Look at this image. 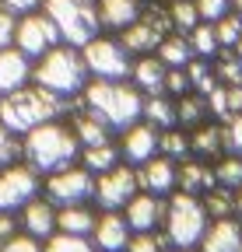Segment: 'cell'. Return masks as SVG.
Instances as JSON below:
<instances>
[{
    "label": "cell",
    "instance_id": "50",
    "mask_svg": "<svg viewBox=\"0 0 242 252\" xmlns=\"http://www.w3.org/2000/svg\"><path fill=\"white\" fill-rule=\"evenodd\" d=\"M232 49H235V56H239V60H242V35H239V42H235V46H232Z\"/></svg>",
    "mask_w": 242,
    "mask_h": 252
},
{
    "label": "cell",
    "instance_id": "48",
    "mask_svg": "<svg viewBox=\"0 0 242 252\" xmlns=\"http://www.w3.org/2000/svg\"><path fill=\"white\" fill-rule=\"evenodd\" d=\"M18 235V220H14V214L11 210H0V245H4L7 238H14Z\"/></svg>",
    "mask_w": 242,
    "mask_h": 252
},
{
    "label": "cell",
    "instance_id": "7",
    "mask_svg": "<svg viewBox=\"0 0 242 252\" xmlns=\"http://www.w3.org/2000/svg\"><path fill=\"white\" fill-rule=\"evenodd\" d=\"M81 56H84L88 74L99 77V81H127V77H130V67H134L130 53L123 49V42H119V39H102V35H95L88 46H81Z\"/></svg>",
    "mask_w": 242,
    "mask_h": 252
},
{
    "label": "cell",
    "instance_id": "22",
    "mask_svg": "<svg viewBox=\"0 0 242 252\" xmlns=\"http://www.w3.org/2000/svg\"><path fill=\"white\" fill-rule=\"evenodd\" d=\"M162 39H165V35H162L155 25H147L144 18H137L130 28L119 32V42H123V49H127V53H140V56L155 53V49L162 46Z\"/></svg>",
    "mask_w": 242,
    "mask_h": 252
},
{
    "label": "cell",
    "instance_id": "5",
    "mask_svg": "<svg viewBox=\"0 0 242 252\" xmlns=\"http://www.w3.org/2000/svg\"><path fill=\"white\" fill-rule=\"evenodd\" d=\"M42 11L53 18L64 46L81 49L102 32L99 11H95V4H88V0H42Z\"/></svg>",
    "mask_w": 242,
    "mask_h": 252
},
{
    "label": "cell",
    "instance_id": "8",
    "mask_svg": "<svg viewBox=\"0 0 242 252\" xmlns=\"http://www.w3.org/2000/svg\"><path fill=\"white\" fill-rule=\"evenodd\" d=\"M46 200H53L56 207H70V203H88V200H95V175L88 172L84 165H67V168H60L53 172L46 182Z\"/></svg>",
    "mask_w": 242,
    "mask_h": 252
},
{
    "label": "cell",
    "instance_id": "52",
    "mask_svg": "<svg viewBox=\"0 0 242 252\" xmlns=\"http://www.w3.org/2000/svg\"><path fill=\"white\" fill-rule=\"evenodd\" d=\"M88 4H99V0H88Z\"/></svg>",
    "mask_w": 242,
    "mask_h": 252
},
{
    "label": "cell",
    "instance_id": "44",
    "mask_svg": "<svg viewBox=\"0 0 242 252\" xmlns=\"http://www.w3.org/2000/svg\"><path fill=\"white\" fill-rule=\"evenodd\" d=\"M0 252H42V245H39V238H32V235H14V238H7L4 245H0Z\"/></svg>",
    "mask_w": 242,
    "mask_h": 252
},
{
    "label": "cell",
    "instance_id": "6",
    "mask_svg": "<svg viewBox=\"0 0 242 252\" xmlns=\"http://www.w3.org/2000/svg\"><path fill=\"white\" fill-rule=\"evenodd\" d=\"M165 228H169V242L179 249H193L204 231H207V210L197 196L190 193H175L165 207Z\"/></svg>",
    "mask_w": 242,
    "mask_h": 252
},
{
    "label": "cell",
    "instance_id": "10",
    "mask_svg": "<svg viewBox=\"0 0 242 252\" xmlns=\"http://www.w3.org/2000/svg\"><path fill=\"white\" fill-rule=\"evenodd\" d=\"M42 189V179L35 168H28L21 161L14 165H4L0 168V210H21L28 200H35Z\"/></svg>",
    "mask_w": 242,
    "mask_h": 252
},
{
    "label": "cell",
    "instance_id": "36",
    "mask_svg": "<svg viewBox=\"0 0 242 252\" xmlns=\"http://www.w3.org/2000/svg\"><path fill=\"white\" fill-rule=\"evenodd\" d=\"M14 161H21V137L0 123V168L14 165Z\"/></svg>",
    "mask_w": 242,
    "mask_h": 252
},
{
    "label": "cell",
    "instance_id": "46",
    "mask_svg": "<svg viewBox=\"0 0 242 252\" xmlns=\"http://www.w3.org/2000/svg\"><path fill=\"white\" fill-rule=\"evenodd\" d=\"M14 28H18V18H14L11 11L0 7V49L14 46Z\"/></svg>",
    "mask_w": 242,
    "mask_h": 252
},
{
    "label": "cell",
    "instance_id": "42",
    "mask_svg": "<svg viewBox=\"0 0 242 252\" xmlns=\"http://www.w3.org/2000/svg\"><path fill=\"white\" fill-rule=\"evenodd\" d=\"M193 4H197V14H200V21H210V25H214L218 18H225V14H228L232 0H193Z\"/></svg>",
    "mask_w": 242,
    "mask_h": 252
},
{
    "label": "cell",
    "instance_id": "27",
    "mask_svg": "<svg viewBox=\"0 0 242 252\" xmlns=\"http://www.w3.org/2000/svg\"><path fill=\"white\" fill-rule=\"evenodd\" d=\"M140 119H147L155 130H172V126H175V105L165 98V94H151V98L144 102Z\"/></svg>",
    "mask_w": 242,
    "mask_h": 252
},
{
    "label": "cell",
    "instance_id": "45",
    "mask_svg": "<svg viewBox=\"0 0 242 252\" xmlns=\"http://www.w3.org/2000/svg\"><path fill=\"white\" fill-rule=\"evenodd\" d=\"M165 91H172V94H186V91H190V77H186V67H169V77H165Z\"/></svg>",
    "mask_w": 242,
    "mask_h": 252
},
{
    "label": "cell",
    "instance_id": "3",
    "mask_svg": "<svg viewBox=\"0 0 242 252\" xmlns=\"http://www.w3.org/2000/svg\"><path fill=\"white\" fill-rule=\"evenodd\" d=\"M81 105L88 112H95L109 130H119L123 133L127 126H134L144 112V98H140V91L127 81H92V84H84L81 91Z\"/></svg>",
    "mask_w": 242,
    "mask_h": 252
},
{
    "label": "cell",
    "instance_id": "54",
    "mask_svg": "<svg viewBox=\"0 0 242 252\" xmlns=\"http://www.w3.org/2000/svg\"><path fill=\"white\" fill-rule=\"evenodd\" d=\"M239 252H242V249H239Z\"/></svg>",
    "mask_w": 242,
    "mask_h": 252
},
{
    "label": "cell",
    "instance_id": "17",
    "mask_svg": "<svg viewBox=\"0 0 242 252\" xmlns=\"http://www.w3.org/2000/svg\"><path fill=\"white\" fill-rule=\"evenodd\" d=\"M95 245L102 252H123L130 245V224H127V217H119V214H102L95 220Z\"/></svg>",
    "mask_w": 242,
    "mask_h": 252
},
{
    "label": "cell",
    "instance_id": "9",
    "mask_svg": "<svg viewBox=\"0 0 242 252\" xmlns=\"http://www.w3.org/2000/svg\"><path fill=\"white\" fill-rule=\"evenodd\" d=\"M64 39H60V32L53 25V18L46 11H32V14H25L18 18V28H14V46L28 56V60H39L46 56L53 46H60Z\"/></svg>",
    "mask_w": 242,
    "mask_h": 252
},
{
    "label": "cell",
    "instance_id": "47",
    "mask_svg": "<svg viewBox=\"0 0 242 252\" xmlns=\"http://www.w3.org/2000/svg\"><path fill=\"white\" fill-rule=\"evenodd\" d=\"M0 7H4V11H11L14 18H25V14L39 11V7H42V0H0Z\"/></svg>",
    "mask_w": 242,
    "mask_h": 252
},
{
    "label": "cell",
    "instance_id": "19",
    "mask_svg": "<svg viewBox=\"0 0 242 252\" xmlns=\"http://www.w3.org/2000/svg\"><path fill=\"white\" fill-rule=\"evenodd\" d=\"M95 11H99V25L102 28L123 32V28H130L140 18L144 7H140V0H99Z\"/></svg>",
    "mask_w": 242,
    "mask_h": 252
},
{
    "label": "cell",
    "instance_id": "33",
    "mask_svg": "<svg viewBox=\"0 0 242 252\" xmlns=\"http://www.w3.org/2000/svg\"><path fill=\"white\" fill-rule=\"evenodd\" d=\"M169 18H172V28H179V35H186L200 25V14H197V4L193 0H175L169 7Z\"/></svg>",
    "mask_w": 242,
    "mask_h": 252
},
{
    "label": "cell",
    "instance_id": "53",
    "mask_svg": "<svg viewBox=\"0 0 242 252\" xmlns=\"http://www.w3.org/2000/svg\"><path fill=\"white\" fill-rule=\"evenodd\" d=\"M183 252H190V249H183Z\"/></svg>",
    "mask_w": 242,
    "mask_h": 252
},
{
    "label": "cell",
    "instance_id": "30",
    "mask_svg": "<svg viewBox=\"0 0 242 252\" xmlns=\"http://www.w3.org/2000/svg\"><path fill=\"white\" fill-rule=\"evenodd\" d=\"M190 46H193V56L200 60H210L221 46H218V35H214V25L210 21H200L193 32H190Z\"/></svg>",
    "mask_w": 242,
    "mask_h": 252
},
{
    "label": "cell",
    "instance_id": "12",
    "mask_svg": "<svg viewBox=\"0 0 242 252\" xmlns=\"http://www.w3.org/2000/svg\"><path fill=\"white\" fill-rule=\"evenodd\" d=\"M158 130L151 123H134L123 130V137H119V154H123V161L130 165H144L151 161V158L158 154Z\"/></svg>",
    "mask_w": 242,
    "mask_h": 252
},
{
    "label": "cell",
    "instance_id": "37",
    "mask_svg": "<svg viewBox=\"0 0 242 252\" xmlns=\"http://www.w3.org/2000/svg\"><path fill=\"white\" fill-rule=\"evenodd\" d=\"M214 179L218 186H228V189H242V158H225V161L214 168Z\"/></svg>",
    "mask_w": 242,
    "mask_h": 252
},
{
    "label": "cell",
    "instance_id": "23",
    "mask_svg": "<svg viewBox=\"0 0 242 252\" xmlns=\"http://www.w3.org/2000/svg\"><path fill=\"white\" fill-rule=\"evenodd\" d=\"M175 186H179V193L200 196L207 189H214L218 179H214V168H207L204 161H186V165L175 168Z\"/></svg>",
    "mask_w": 242,
    "mask_h": 252
},
{
    "label": "cell",
    "instance_id": "2",
    "mask_svg": "<svg viewBox=\"0 0 242 252\" xmlns=\"http://www.w3.org/2000/svg\"><path fill=\"white\" fill-rule=\"evenodd\" d=\"M67 105H70V98H60V94H53L39 84H25L11 94H0V123L7 130H14L18 137H25L35 126L60 119L67 112Z\"/></svg>",
    "mask_w": 242,
    "mask_h": 252
},
{
    "label": "cell",
    "instance_id": "39",
    "mask_svg": "<svg viewBox=\"0 0 242 252\" xmlns=\"http://www.w3.org/2000/svg\"><path fill=\"white\" fill-rule=\"evenodd\" d=\"M169 245V235H155V231H137V238H130L127 252H165Z\"/></svg>",
    "mask_w": 242,
    "mask_h": 252
},
{
    "label": "cell",
    "instance_id": "32",
    "mask_svg": "<svg viewBox=\"0 0 242 252\" xmlns=\"http://www.w3.org/2000/svg\"><path fill=\"white\" fill-rule=\"evenodd\" d=\"M186 77H190V88H193L197 94H207V91H214V88H218V74L210 70V67H207V60H200V56L190 60Z\"/></svg>",
    "mask_w": 242,
    "mask_h": 252
},
{
    "label": "cell",
    "instance_id": "4",
    "mask_svg": "<svg viewBox=\"0 0 242 252\" xmlns=\"http://www.w3.org/2000/svg\"><path fill=\"white\" fill-rule=\"evenodd\" d=\"M32 84L60 94V98H74V94L84 91L88 84V67H84V56L74 46H53L46 56H39L32 63Z\"/></svg>",
    "mask_w": 242,
    "mask_h": 252
},
{
    "label": "cell",
    "instance_id": "40",
    "mask_svg": "<svg viewBox=\"0 0 242 252\" xmlns=\"http://www.w3.org/2000/svg\"><path fill=\"white\" fill-rule=\"evenodd\" d=\"M218 77H221L225 84H242V60H239L235 53H221V60H218Z\"/></svg>",
    "mask_w": 242,
    "mask_h": 252
},
{
    "label": "cell",
    "instance_id": "16",
    "mask_svg": "<svg viewBox=\"0 0 242 252\" xmlns=\"http://www.w3.org/2000/svg\"><path fill=\"white\" fill-rule=\"evenodd\" d=\"M21 224L32 238H53L56 231V203L46 196H35L21 207Z\"/></svg>",
    "mask_w": 242,
    "mask_h": 252
},
{
    "label": "cell",
    "instance_id": "38",
    "mask_svg": "<svg viewBox=\"0 0 242 252\" xmlns=\"http://www.w3.org/2000/svg\"><path fill=\"white\" fill-rule=\"evenodd\" d=\"M42 252H95L92 245H88V238H77V235H53L46 238V249Z\"/></svg>",
    "mask_w": 242,
    "mask_h": 252
},
{
    "label": "cell",
    "instance_id": "49",
    "mask_svg": "<svg viewBox=\"0 0 242 252\" xmlns=\"http://www.w3.org/2000/svg\"><path fill=\"white\" fill-rule=\"evenodd\" d=\"M235 210H239V217H242V189H239V196H235Z\"/></svg>",
    "mask_w": 242,
    "mask_h": 252
},
{
    "label": "cell",
    "instance_id": "28",
    "mask_svg": "<svg viewBox=\"0 0 242 252\" xmlns=\"http://www.w3.org/2000/svg\"><path fill=\"white\" fill-rule=\"evenodd\" d=\"M190 151L204 154V158H214L225 151V130L221 126H200V130L190 137Z\"/></svg>",
    "mask_w": 242,
    "mask_h": 252
},
{
    "label": "cell",
    "instance_id": "24",
    "mask_svg": "<svg viewBox=\"0 0 242 252\" xmlns=\"http://www.w3.org/2000/svg\"><path fill=\"white\" fill-rule=\"evenodd\" d=\"M70 126H74V133H77V140H81V147H95V144H105L109 140V126L95 116V112H88L84 105L74 112V119H70Z\"/></svg>",
    "mask_w": 242,
    "mask_h": 252
},
{
    "label": "cell",
    "instance_id": "34",
    "mask_svg": "<svg viewBox=\"0 0 242 252\" xmlns=\"http://www.w3.org/2000/svg\"><path fill=\"white\" fill-rule=\"evenodd\" d=\"M214 35H218V46L232 49V46L239 42V35H242V18L228 11L225 18H218V21H214Z\"/></svg>",
    "mask_w": 242,
    "mask_h": 252
},
{
    "label": "cell",
    "instance_id": "14",
    "mask_svg": "<svg viewBox=\"0 0 242 252\" xmlns=\"http://www.w3.org/2000/svg\"><path fill=\"white\" fill-rule=\"evenodd\" d=\"M32 81V60H28L18 46L0 49V94H11Z\"/></svg>",
    "mask_w": 242,
    "mask_h": 252
},
{
    "label": "cell",
    "instance_id": "26",
    "mask_svg": "<svg viewBox=\"0 0 242 252\" xmlns=\"http://www.w3.org/2000/svg\"><path fill=\"white\" fill-rule=\"evenodd\" d=\"M155 53L165 67H190V60H193V46L186 35H165Z\"/></svg>",
    "mask_w": 242,
    "mask_h": 252
},
{
    "label": "cell",
    "instance_id": "35",
    "mask_svg": "<svg viewBox=\"0 0 242 252\" xmlns=\"http://www.w3.org/2000/svg\"><path fill=\"white\" fill-rule=\"evenodd\" d=\"M158 151H165V158H186L190 154V137H183L175 126H172V130H162Z\"/></svg>",
    "mask_w": 242,
    "mask_h": 252
},
{
    "label": "cell",
    "instance_id": "31",
    "mask_svg": "<svg viewBox=\"0 0 242 252\" xmlns=\"http://www.w3.org/2000/svg\"><path fill=\"white\" fill-rule=\"evenodd\" d=\"M204 196H207V200H204V210H207L210 217H218V220L235 210V189H228V186H214V189H207Z\"/></svg>",
    "mask_w": 242,
    "mask_h": 252
},
{
    "label": "cell",
    "instance_id": "51",
    "mask_svg": "<svg viewBox=\"0 0 242 252\" xmlns=\"http://www.w3.org/2000/svg\"><path fill=\"white\" fill-rule=\"evenodd\" d=\"M235 14H239V18H242V0H235Z\"/></svg>",
    "mask_w": 242,
    "mask_h": 252
},
{
    "label": "cell",
    "instance_id": "25",
    "mask_svg": "<svg viewBox=\"0 0 242 252\" xmlns=\"http://www.w3.org/2000/svg\"><path fill=\"white\" fill-rule=\"evenodd\" d=\"M119 158H123V154H119V144H112V140L95 144V147H81V165L92 172V175H102V172L116 168Z\"/></svg>",
    "mask_w": 242,
    "mask_h": 252
},
{
    "label": "cell",
    "instance_id": "20",
    "mask_svg": "<svg viewBox=\"0 0 242 252\" xmlns=\"http://www.w3.org/2000/svg\"><path fill=\"white\" fill-rule=\"evenodd\" d=\"M95 210L88 203H70V207H56V231L64 235H77V238H88L95 231Z\"/></svg>",
    "mask_w": 242,
    "mask_h": 252
},
{
    "label": "cell",
    "instance_id": "21",
    "mask_svg": "<svg viewBox=\"0 0 242 252\" xmlns=\"http://www.w3.org/2000/svg\"><path fill=\"white\" fill-rule=\"evenodd\" d=\"M200 245H204V252H239L242 249V228L232 217H221L204 231Z\"/></svg>",
    "mask_w": 242,
    "mask_h": 252
},
{
    "label": "cell",
    "instance_id": "41",
    "mask_svg": "<svg viewBox=\"0 0 242 252\" xmlns=\"http://www.w3.org/2000/svg\"><path fill=\"white\" fill-rule=\"evenodd\" d=\"M225 151H232L235 158H242V112L239 116H232V119H225Z\"/></svg>",
    "mask_w": 242,
    "mask_h": 252
},
{
    "label": "cell",
    "instance_id": "29",
    "mask_svg": "<svg viewBox=\"0 0 242 252\" xmlns=\"http://www.w3.org/2000/svg\"><path fill=\"white\" fill-rule=\"evenodd\" d=\"M207 116V98L204 94H179V105H175V123L183 126H200Z\"/></svg>",
    "mask_w": 242,
    "mask_h": 252
},
{
    "label": "cell",
    "instance_id": "18",
    "mask_svg": "<svg viewBox=\"0 0 242 252\" xmlns=\"http://www.w3.org/2000/svg\"><path fill=\"white\" fill-rule=\"evenodd\" d=\"M130 77H134V88L137 91H147V94H165V77H169V67L158 60V56H140L134 60L130 67Z\"/></svg>",
    "mask_w": 242,
    "mask_h": 252
},
{
    "label": "cell",
    "instance_id": "1",
    "mask_svg": "<svg viewBox=\"0 0 242 252\" xmlns=\"http://www.w3.org/2000/svg\"><path fill=\"white\" fill-rule=\"evenodd\" d=\"M21 158L28 168H35L39 175H53L60 168L74 165V158H81V140L74 133V126L49 119L35 126L32 133L21 137Z\"/></svg>",
    "mask_w": 242,
    "mask_h": 252
},
{
    "label": "cell",
    "instance_id": "13",
    "mask_svg": "<svg viewBox=\"0 0 242 252\" xmlns=\"http://www.w3.org/2000/svg\"><path fill=\"white\" fill-rule=\"evenodd\" d=\"M137 186L151 196H165L175 189V165L172 158H151V161L137 165Z\"/></svg>",
    "mask_w": 242,
    "mask_h": 252
},
{
    "label": "cell",
    "instance_id": "11",
    "mask_svg": "<svg viewBox=\"0 0 242 252\" xmlns=\"http://www.w3.org/2000/svg\"><path fill=\"white\" fill-rule=\"evenodd\" d=\"M137 168L134 165H116L109 172H102L95 179V200L102 210H119L127 207L134 196H137Z\"/></svg>",
    "mask_w": 242,
    "mask_h": 252
},
{
    "label": "cell",
    "instance_id": "43",
    "mask_svg": "<svg viewBox=\"0 0 242 252\" xmlns=\"http://www.w3.org/2000/svg\"><path fill=\"white\" fill-rule=\"evenodd\" d=\"M204 98H207V109L214 112L218 119H228V116H232V112H228V88H225V84H218L214 91H207Z\"/></svg>",
    "mask_w": 242,
    "mask_h": 252
},
{
    "label": "cell",
    "instance_id": "15",
    "mask_svg": "<svg viewBox=\"0 0 242 252\" xmlns=\"http://www.w3.org/2000/svg\"><path fill=\"white\" fill-rule=\"evenodd\" d=\"M127 224L130 231H155L162 220H165V203L162 196H151V193H137L130 203H127Z\"/></svg>",
    "mask_w": 242,
    "mask_h": 252
}]
</instances>
